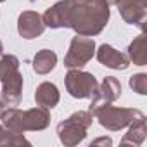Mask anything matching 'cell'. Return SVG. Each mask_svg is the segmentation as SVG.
Wrapping results in <instances>:
<instances>
[{"instance_id": "6da1fadb", "label": "cell", "mask_w": 147, "mask_h": 147, "mask_svg": "<svg viewBox=\"0 0 147 147\" xmlns=\"http://www.w3.org/2000/svg\"><path fill=\"white\" fill-rule=\"evenodd\" d=\"M85 116H87V113H78L75 116H71L66 123L59 125V137L64 144L73 145L85 137V130L92 119V116H88V118H85Z\"/></svg>"}, {"instance_id": "7a4b0ae2", "label": "cell", "mask_w": 147, "mask_h": 147, "mask_svg": "<svg viewBox=\"0 0 147 147\" xmlns=\"http://www.w3.org/2000/svg\"><path fill=\"white\" fill-rule=\"evenodd\" d=\"M94 40L85 36H76L71 43L69 54L66 55V66L69 67H80L94 55Z\"/></svg>"}, {"instance_id": "3957f363", "label": "cell", "mask_w": 147, "mask_h": 147, "mask_svg": "<svg viewBox=\"0 0 147 147\" xmlns=\"http://www.w3.org/2000/svg\"><path fill=\"white\" fill-rule=\"evenodd\" d=\"M67 90L73 97H90L95 92V78L87 73H78L71 71L66 80Z\"/></svg>"}, {"instance_id": "277c9868", "label": "cell", "mask_w": 147, "mask_h": 147, "mask_svg": "<svg viewBox=\"0 0 147 147\" xmlns=\"http://www.w3.org/2000/svg\"><path fill=\"white\" fill-rule=\"evenodd\" d=\"M135 111H125V109H114V107H107L104 111H99V119L102 126H107L111 130H118L121 126H125L130 121V114Z\"/></svg>"}, {"instance_id": "5b68a950", "label": "cell", "mask_w": 147, "mask_h": 147, "mask_svg": "<svg viewBox=\"0 0 147 147\" xmlns=\"http://www.w3.org/2000/svg\"><path fill=\"white\" fill-rule=\"evenodd\" d=\"M43 24L40 23V16L35 12H24L19 18V33L24 38H35L42 35Z\"/></svg>"}, {"instance_id": "8992f818", "label": "cell", "mask_w": 147, "mask_h": 147, "mask_svg": "<svg viewBox=\"0 0 147 147\" xmlns=\"http://www.w3.org/2000/svg\"><path fill=\"white\" fill-rule=\"evenodd\" d=\"M99 61L102 64L109 66V67H114V69H125L128 66V59L123 54L116 52L109 45H102L100 47V50H99Z\"/></svg>"}, {"instance_id": "52a82bcc", "label": "cell", "mask_w": 147, "mask_h": 147, "mask_svg": "<svg viewBox=\"0 0 147 147\" xmlns=\"http://www.w3.org/2000/svg\"><path fill=\"white\" fill-rule=\"evenodd\" d=\"M35 99L43 107H54L59 100V94H57V88L52 83H42L36 90Z\"/></svg>"}, {"instance_id": "ba28073f", "label": "cell", "mask_w": 147, "mask_h": 147, "mask_svg": "<svg viewBox=\"0 0 147 147\" xmlns=\"http://www.w3.org/2000/svg\"><path fill=\"white\" fill-rule=\"evenodd\" d=\"M54 66H55V54L50 52V50H43V52H40V54L35 57L33 67H35L36 73L45 75V73H49Z\"/></svg>"}, {"instance_id": "9c48e42d", "label": "cell", "mask_w": 147, "mask_h": 147, "mask_svg": "<svg viewBox=\"0 0 147 147\" xmlns=\"http://www.w3.org/2000/svg\"><path fill=\"white\" fill-rule=\"evenodd\" d=\"M119 92H121L119 83L114 78H107L102 83V90H100L99 97H100V100H106V97H107V100H113V99H116L119 95Z\"/></svg>"}, {"instance_id": "30bf717a", "label": "cell", "mask_w": 147, "mask_h": 147, "mask_svg": "<svg viewBox=\"0 0 147 147\" xmlns=\"http://www.w3.org/2000/svg\"><path fill=\"white\" fill-rule=\"evenodd\" d=\"M131 88H135L138 94H145V75H137L130 80Z\"/></svg>"}, {"instance_id": "8fae6325", "label": "cell", "mask_w": 147, "mask_h": 147, "mask_svg": "<svg viewBox=\"0 0 147 147\" xmlns=\"http://www.w3.org/2000/svg\"><path fill=\"white\" fill-rule=\"evenodd\" d=\"M0 2H2V0H0Z\"/></svg>"}]
</instances>
